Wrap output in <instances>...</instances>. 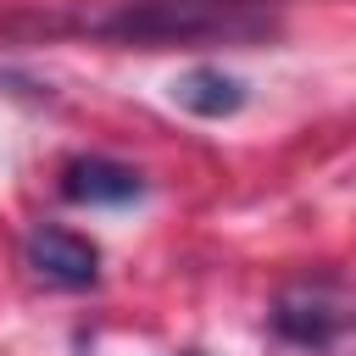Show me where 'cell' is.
<instances>
[{"mask_svg":"<svg viewBox=\"0 0 356 356\" xmlns=\"http://www.w3.org/2000/svg\"><path fill=\"white\" fill-rule=\"evenodd\" d=\"M273 334L284 345L300 350H334L356 334V295L334 278H300L289 289H278L273 312H267Z\"/></svg>","mask_w":356,"mask_h":356,"instance_id":"cell-2","label":"cell"},{"mask_svg":"<svg viewBox=\"0 0 356 356\" xmlns=\"http://www.w3.org/2000/svg\"><path fill=\"white\" fill-rule=\"evenodd\" d=\"M78 33L167 50V44H261L278 33L273 0H111L106 11L72 17Z\"/></svg>","mask_w":356,"mask_h":356,"instance_id":"cell-1","label":"cell"},{"mask_svg":"<svg viewBox=\"0 0 356 356\" xmlns=\"http://www.w3.org/2000/svg\"><path fill=\"white\" fill-rule=\"evenodd\" d=\"M245 100H250L245 78H234V72H222V67H189V72L172 78V106H184L189 117H206V122L234 117Z\"/></svg>","mask_w":356,"mask_h":356,"instance_id":"cell-5","label":"cell"},{"mask_svg":"<svg viewBox=\"0 0 356 356\" xmlns=\"http://www.w3.org/2000/svg\"><path fill=\"white\" fill-rule=\"evenodd\" d=\"M145 195V172L117 156H72L61 167V200L72 206H128Z\"/></svg>","mask_w":356,"mask_h":356,"instance_id":"cell-4","label":"cell"},{"mask_svg":"<svg viewBox=\"0 0 356 356\" xmlns=\"http://www.w3.org/2000/svg\"><path fill=\"white\" fill-rule=\"evenodd\" d=\"M22 261L33 278H44L50 289H95L100 284V245L78 228H61V222H39L28 239H22Z\"/></svg>","mask_w":356,"mask_h":356,"instance_id":"cell-3","label":"cell"},{"mask_svg":"<svg viewBox=\"0 0 356 356\" xmlns=\"http://www.w3.org/2000/svg\"><path fill=\"white\" fill-rule=\"evenodd\" d=\"M189 356H195V350H189Z\"/></svg>","mask_w":356,"mask_h":356,"instance_id":"cell-6","label":"cell"}]
</instances>
